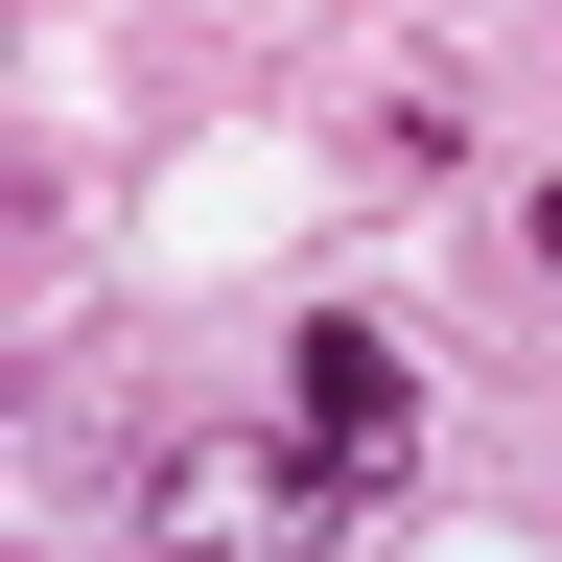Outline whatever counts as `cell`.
<instances>
[{"instance_id":"obj_2","label":"cell","mask_w":562,"mask_h":562,"mask_svg":"<svg viewBox=\"0 0 562 562\" xmlns=\"http://www.w3.org/2000/svg\"><path fill=\"white\" fill-rule=\"evenodd\" d=\"M516 235H539V281H562V188H516Z\"/></svg>"},{"instance_id":"obj_1","label":"cell","mask_w":562,"mask_h":562,"mask_svg":"<svg viewBox=\"0 0 562 562\" xmlns=\"http://www.w3.org/2000/svg\"><path fill=\"white\" fill-rule=\"evenodd\" d=\"M281 422H305L351 492H398V446H422V351H398L375 305H305V351H281Z\"/></svg>"}]
</instances>
